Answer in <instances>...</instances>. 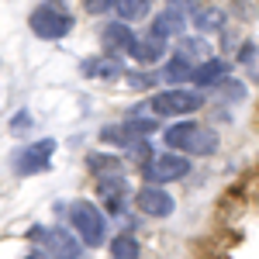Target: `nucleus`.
Returning a JSON list of instances; mask_svg holds the SVG:
<instances>
[{
  "mask_svg": "<svg viewBox=\"0 0 259 259\" xmlns=\"http://www.w3.org/2000/svg\"><path fill=\"white\" fill-rule=\"evenodd\" d=\"M66 225L73 228V235L83 242V249H100L107 245V214L94 200L76 197L66 204Z\"/></svg>",
  "mask_w": 259,
  "mask_h": 259,
  "instance_id": "1",
  "label": "nucleus"
},
{
  "mask_svg": "<svg viewBox=\"0 0 259 259\" xmlns=\"http://www.w3.org/2000/svg\"><path fill=\"white\" fill-rule=\"evenodd\" d=\"M28 28L41 41H62V38L73 35L76 18L69 14V7L62 0H41V4L31 7V14H28Z\"/></svg>",
  "mask_w": 259,
  "mask_h": 259,
  "instance_id": "2",
  "label": "nucleus"
},
{
  "mask_svg": "<svg viewBox=\"0 0 259 259\" xmlns=\"http://www.w3.org/2000/svg\"><path fill=\"white\" fill-rule=\"evenodd\" d=\"M156 118H169V121H180V118H194L197 111H204V90H194V87H162L156 90L149 104H145Z\"/></svg>",
  "mask_w": 259,
  "mask_h": 259,
  "instance_id": "3",
  "label": "nucleus"
},
{
  "mask_svg": "<svg viewBox=\"0 0 259 259\" xmlns=\"http://www.w3.org/2000/svg\"><path fill=\"white\" fill-rule=\"evenodd\" d=\"M56 152H59V142L56 139L24 142V145H18V149L11 152V169H14V177H38V173H49Z\"/></svg>",
  "mask_w": 259,
  "mask_h": 259,
  "instance_id": "4",
  "label": "nucleus"
},
{
  "mask_svg": "<svg viewBox=\"0 0 259 259\" xmlns=\"http://www.w3.org/2000/svg\"><path fill=\"white\" fill-rule=\"evenodd\" d=\"M190 169H194V159L183 156V152H173V149H162V152H156L145 166H139L142 180H145V183H159V187H169V183L187 180Z\"/></svg>",
  "mask_w": 259,
  "mask_h": 259,
  "instance_id": "5",
  "label": "nucleus"
},
{
  "mask_svg": "<svg viewBox=\"0 0 259 259\" xmlns=\"http://www.w3.org/2000/svg\"><path fill=\"white\" fill-rule=\"evenodd\" d=\"M31 242L45 249L49 259H83V242L73 235L69 225H49V228H31Z\"/></svg>",
  "mask_w": 259,
  "mask_h": 259,
  "instance_id": "6",
  "label": "nucleus"
},
{
  "mask_svg": "<svg viewBox=\"0 0 259 259\" xmlns=\"http://www.w3.org/2000/svg\"><path fill=\"white\" fill-rule=\"evenodd\" d=\"M132 207L139 211L142 218L166 221L173 211H177V197L169 194V187H159V183H142L139 190H132Z\"/></svg>",
  "mask_w": 259,
  "mask_h": 259,
  "instance_id": "7",
  "label": "nucleus"
},
{
  "mask_svg": "<svg viewBox=\"0 0 259 259\" xmlns=\"http://www.w3.org/2000/svg\"><path fill=\"white\" fill-rule=\"evenodd\" d=\"M97 197L104 204L107 218H118L124 211V204L132 200V183L124 180V173H111V177H97Z\"/></svg>",
  "mask_w": 259,
  "mask_h": 259,
  "instance_id": "8",
  "label": "nucleus"
},
{
  "mask_svg": "<svg viewBox=\"0 0 259 259\" xmlns=\"http://www.w3.org/2000/svg\"><path fill=\"white\" fill-rule=\"evenodd\" d=\"M80 76L83 80H94V83H114L124 76V59L121 56H107V52H100V56H87V59H80Z\"/></svg>",
  "mask_w": 259,
  "mask_h": 259,
  "instance_id": "9",
  "label": "nucleus"
},
{
  "mask_svg": "<svg viewBox=\"0 0 259 259\" xmlns=\"http://www.w3.org/2000/svg\"><path fill=\"white\" fill-rule=\"evenodd\" d=\"M128 59H132V66H139V69H156L166 56H169V41L156 38V35H139V38L132 41V49L124 52Z\"/></svg>",
  "mask_w": 259,
  "mask_h": 259,
  "instance_id": "10",
  "label": "nucleus"
},
{
  "mask_svg": "<svg viewBox=\"0 0 259 259\" xmlns=\"http://www.w3.org/2000/svg\"><path fill=\"white\" fill-rule=\"evenodd\" d=\"M97 38H100V52H107V56H124L139 35H135V28H132L128 21L114 18V21H104V24H100Z\"/></svg>",
  "mask_w": 259,
  "mask_h": 259,
  "instance_id": "11",
  "label": "nucleus"
},
{
  "mask_svg": "<svg viewBox=\"0 0 259 259\" xmlns=\"http://www.w3.org/2000/svg\"><path fill=\"white\" fill-rule=\"evenodd\" d=\"M190 31V18H187V11H180V7H162L159 14H152L149 21V35H156L162 41H177L180 35H187Z\"/></svg>",
  "mask_w": 259,
  "mask_h": 259,
  "instance_id": "12",
  "label": "nucleus"
},
{
  "mask_svg": "<svg viewBox=\"0 0 259 259\" xmlns=\"http://www.w3.org/2000/svg\"><path fill=\"white\" fill-rule=\"evenodd\" d=\"M225 76H232V62L221 59V56H207V59L194 62L190 83H194V90H214Z\"/></svg>",
  "mask_w": 259,
  "mask_h": 259,
  "instance_id": "13",
  "label": "nucleus"
},
{
  "mask_svg": "<svg viewBox=\"0 0 259 259\" xmlns=\"http://www.w3.org/2000/svg\"><path fill=\"white\" fill-rule=\"evenodd\" d=\"M197 128H200V121H194V118L169 121V124L162 128V145L187 156V149H190V142H194V135H197Z\"/></svg>",
  "mask_w": 259,
  "mask_h": 259,
  "instance_id": "14",
  "label": "nucleus"
},
{
  "mask_svg": "<svg viewBox=\"0 0 259 259\" xmlns=\"http://www.w3.org/2000/svg\"><path fill=\"white\" fill-rule=\"evenodd\" d=\"M121 128L128 132V139H149L152 132H159V118L145 107V104H135V107H128V114L121 118Z\"/></svg>",
  "mask_w": 259,
  "mask_h": 259,
  "instance_id": "15",
  "label": "nucleus"
},
{
  "mask_svg": "<svg viewBox=\"0 0 259 259\" xmlns=\"http://www.w3.org/2000/svg\"><path fill=\"white\" fill-rule=\"evenodd\" d=\"M190 21H194V31H200V35H218L225 28V21H228V14L218 4H197L190 11Z\"/></svg>",
  "mask_w": 259,
  "mask_h": 259,
  "instance_id": "16",
  "label": "nucleus"
},
{
  "mask_svg": "<svg viewBox=\"0 0 259 259\" xmlns=\"http://www.w3.org/2000/svg\"><path fill=\"white\" fill-rule=\"evenodd\" d=\"M190 73H194V62L183 59L180 52H169V56L159 62V83L183 87V83H190Z\"/></svg>",
  "mask_w": 259,
  "mask_h": 259,
  "instance_id": "17",
  "label": "nucleus"
},
{
  "mask_svg": "<svg viewBox=\"0 0 259 259\" xmlns=\"http://www.w3.org/2000/svg\"><path fill=\"white\" fill-rule=\"evenodd\" d=\"M177 52L190 62H200V59H207V56H214V45L207 41V35H200V31H187V35L177 38Z\"/></svg>",
  "mask_w": 259,
  "mask_h": 259,
  "instance_id": "18",
  "label": "nucleus"
},
{
  "mask_svg": "<svg viewBox=\"0 0 259 259\" xmlns=\"http://www.w3.org/2000/svg\"><path fill=\"white\" fill-rule=\"evenodd\" d=\"M87 169L94 173V180L97 177H111V173H124V159L121 156H114V152H87Z\"/></svg>",
  "mask_w": 259,
  "mask_h": 259,
  "instance_id": "19",
  "label": "nucleus"
},
{
  "mask_svg": "<svg viewBox=\"0 0 259 259\" xmlns=\"http://www.w3.org/2000/svg\"><path fill=\"white\" fill-rule=\"evenodd\" d=\"M218 132L214 128H204L200 124L197 128V135H194V142H190V149H187V156L190 159H207V156H214L218 152Z\"/></svg>",
  "mask_w": 259,
  "mask_h": 259,
  "instance_id": "20",
  "label": "nucleus"
},
{
  "mask_svg": "<svg viewBox=\"0 0 259 259\" xmlns=\"http://www.w3.org/2000/svg\"><path fill=\"white\" fill-rule=\"evenodd\" d=\"M107 252H111V259H139L142 245H139V239H135L132 232H121V235H111Z\"/></svg>",
  "mask_w": 259,
  "mask_h": 259,
  "instance_id": "21",
  "label": "nucleus"
},
{
  "mask_svg": "<svg viewBox=\"0 0 259 259\" xmlns=\"http://www.w3.org/2000/svg\"><path fill=\"white\" fill-rule=\"evenodd\" d=\"M152 156H156V149H152V142H149V139H132L124 149H121L124 166H145Z\"/></svg>",
  "mask_w": 259,
  "mask_h": 259,
  "instance_id": "22",
  "label": "nucleus"
},
{
  "mask_svg": "<svg viewBox=\"0 0 259 259\" xmlns=\"http://www.w3.org/2000/svg\"><path fill=\"white\" fill-rule=\"evenodd\" d=\"M97 142L104 145V149H124L132 139H128V132L121 128V121H114V124H104V128L97 132Z\"/></svg>",
  "mask_w": 259,
  "mask_h": 259,
  "instance_id": "23",
  "label": "nucleus"
},
{
  "mask_svg": "<svg viewBox=\"0 0 259 259\" xmlns=\"http://www.w3.org/2000/svg\"><path fill=\"white\" fill-rule=\"evenodd\" d=\"M121 80L128 83L132 90H152L156 83H159V73H152V69H139V66H132V69H124V76Z\"/></svg>",
  "mask_w": 259,
  "mask_h": 259,
  "instance_id": "24",
  "label": "nucleus"
},
{
  "mask_svg": "<svg viewBox=\"0 0 259 259\" xmlns=\"http://www.w3.org/2000/svg\"><path fill=\"white\" fill-rule=\"evenodd\" d=\"M214 90H218V97H225V100H245V94H249V87L239 83V80H232V76H225Z\"/></svg>",
  "mask_w": 259,
  "mask_h": 259,
  "instance_id": "25",
  "label": "nucleus"
},
{
  "mask_svg": "<svg viewBox=\"0 0 259 259\" xmlns=\"http://www.w3.org/2000/svg\"><path fill=\"white\" fill-rule=\"evenodd\" d=\"M83 11L90 18H111L118 14V0H83Z\"/></svg>",
  "mask_w": 259,
  "mask_h": 259,
  "instance_id": "26",
  "label": "nucleus"
},
{
  "mask_svg": "<svg viewBox=\"0 0 259 259\" xmlns=\"http://www.w3.org/2000/svg\"><path fill=\"white\" fill-rule=\"evenodd\" d=\"M31 124H35V118L28 114V107H21L18 114L11 118V132H14V135H24V132H31Z\"/></svg>",
  "mask_w": 259,
  "mask_h": 259,
  "instance_id": "27",
  "label": "nucleus"
},
{
  "mask_svg": "<svg viewBox=\"0 0 259 259\" xmlns=\"http://www.w3.org/2000/svg\"><path fill=\"white\" fill-rule=\"evenodd\" d=\"M252 59H256V45H252V41H242V45H239V62H242V66H249Z\"/></svg>",
  "mask_w": 259,
  "mask_h": 259,
  "instance_id": "28",
  "label": "nucleus"
},
{
  "mask_svg": "<svg viewBox=\"0 0 259 259\" xmlns=\"http://www.w3.org/2000/svg\"><path fill=\"white\" fill-rule=\"evenodd\" d=\"M169 7H180V11H187V14H190V11L197 7V0H169Z\"/></svg>",
  "mask_w": 259,
  "mask_h": 259,
  "instance_id": "29",
  "label": "nucleus"
},
{
  "mask_svg": "<svg viewBox=\"0 0 259 259\" xmlns=\"http://www.w3.org/2000/svg\"><path fill=\"white\" fill-rule=\"evenodd\" d=\"M24 259H49V256H45V249L35 245V249H28V256H24Z\"/></svg>",
  "mask_w": 259,
  "mask_h": 259,
  "instance_id": "30",
  "label": "nucleus"
}]
</instances>
